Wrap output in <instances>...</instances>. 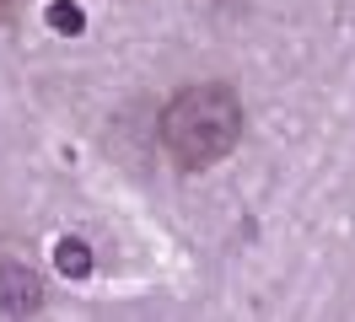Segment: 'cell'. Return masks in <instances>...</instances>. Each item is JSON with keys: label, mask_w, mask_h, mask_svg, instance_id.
<instances>
[{"label": "cell", "mask_w": 355, "mask_h": 322, "mask_svg": "<svg viewBox=\"0 0 355 322\" xmlns=\"http://www.w3.org/2000/svg\"><path fill=\"white\" fill-rule=\"evenodd\" d=\"M162 150L178 172H205L226 161L243 140V97L226 81H200L173 91V102L162 107Z\"/></svg>", "instance_id": "obj_1"}, {"label": "cell", "mask_w": 355, "mask_h": 322, "mask_svg": "<svg viewBox=\"0 0 355 322\" xmlns=\"http://www.w3.org/2000/svg\"><path fill=\"white\" fill-rule=\"evenodd\" d=\"M44 306V279L38 269H27L22 258H0V312L6 317H27Z\"/></svg>", "instance_id": "obj_2"}, {"label": "cell", "mask_w": 355, "mask_h": 322, "mask_svg": "<svg viewBox=\"0 0 355 322\" xmlns=\"http://www.w3.org/2000/svg\"><path fill=\"white\" fill-rule=\"evenodd\" d=\"M54 269L65 279H87L92 274V247L81 236H60V242H54Z\"/></svg>", "instance_id": "obj_3"}, {"label": "cell", "mask_w": 355, "mask_h": 322, "mask_svg": "<svg viewBox=\"0 0 355 322\" xmlns=\"http://www.w3.org/2000/svg\"><path fill=\"white\" fill-rule=\"evenodd\" d=\"M44 21H49V33H60V38H81V33H87V11H81L76 0H49Z\"/></svg>", "instance_id": "obj_4"}, {"label": "cell", "mask_w": 355, "mask_h": 322, "mask_svg": "<svg viewBox=\"0 0 355 322\" xmlns=\"http://www.w3.org/2000/svg\"><path fill=\"white\" fill-rule=\"evenodd\" d=\"M210 6H216V17H226V21H237V17H248V11H253V6H259V0H210Z\"/></svg>", "instance_id": "obj_5"}, {"label": "cell", "mask_w": 355, "mask_h": 322, "mask_svg": "<svg viewBox=\"0 0 355 322\" xmlns=\"http://www.w3.org/2000/svg\"><path fill=\"white\" fill-rule=\"evenodd\" d=\"M6 11H11V0H0V17H6Z\"/></svg>", "instance_id": "obj_6"}]
</instances>
